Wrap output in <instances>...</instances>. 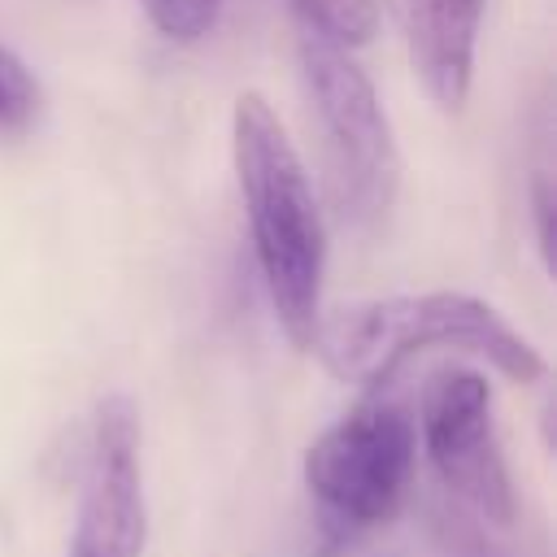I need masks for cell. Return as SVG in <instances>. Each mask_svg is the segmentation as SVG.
I'll return each instance as SVG.
<instances>
[{
	"mask_svg": "<svg viewBox=\"0 0 557 557\" xmlns=\"http://www.w3.org/2000/svg\"><path fill=\"white\" fill-rule=\"evenodd\" d=\"M231 157L274 318L296 348H309L322 318L326 231L305 165L278 113L257 91H244L231 109Z\"/></svg>",
	"mask_w": 557,
	"mask_h": 557,
	"instance_id": "cell-1",
	"label": "cell"
},
{
	"mask_svg": "<svg viewBox=\"0 0 557 557\" xmlns=\"http://www.w3.org/2000/svg\"><path fill=\"white\" fill-rule=\"evenodd\" d=\"M309 348L339 383L379 387L413 352L457 348L492 361L513 383H535L544 357L479 296L466 292H422V296H379L352 300L318 318Z\"/></svg>",
	"mask_w": 557,
	"mask_h": 557,
	"instance_id": "cell-2",
	"label": "cell"
},
{
	"mask_svg": "<svg viewBox=\"0 0 557 557\" xmlns=\"http://www.w3.org/2000/svg\"><path fill=\"white\" fill-rule=\"evenodd\" d=\"M418 426L392 400H366L326 426L305 453V487L339 544L387 522L413 479Z\"/></svg>",
	"mask_w": 557,
	"mask_h": 557,
	"instance_id": "cell-3",
	"label": "cell"
},
{
	"mask_svg": "<svg viewBox=\"0 0 557 557\" xmlns=\"http://www.w3.org/2000/svg\"><path fill=\"white\" fill-rule=\"evenodd\" d=\"M296 57H300L309 104L318 113V126L339 170V191L357 218L379 222L396 200L400 152L392 139L387 113L374 96V83L366 78V70L352 61L344 44L309 26H300L296 35Z\"/></svg>",
	"mask_w": 557,
	"mask_h": 557,
	"instance_id": "cell-4",
	"label": "cell"
},
{
	"mask_svg": "<svg viewBox=\"0 0 557 557\" xmlns=\"http://www.w3.org/2000/svg\"><path fill=\"white\" fill-rule=\"evenodd\" d=\"M418 440L431 470L461 509H470L479 522L492 527L513 522V483L500 453L492 392L483 374L440 370L422 396Z\"/></svg>",
	"mask_w": 557,
	"mask_h": 557,
	"instance_id": "cell-5",
	"label": "cell"
},
{
	"mask_svg": "<svg viewBox=\"0 0 557 557\" xmlns=\"http://www.w3.org/2000/svg\"><path fill=\"white\" fill-rule=\"evenodd\" d=\"M144 540L148 505L139 470V418L126 396H109L91 422L65 557H144Z\"/></svg>",
	"mask_w": 557,
	"mask_h": 557,
	"instance_id": "cell-6",
	"label": "cell"
},
{
	"mask_svg": "<svg viewBox=\"0 0 557 557\" xmlns=\"http://www.w3.org/2000/svg\"><path fill=\"white\" fill-rule=\"evenodd\" d=\"M413 74L440 109H461L474 78V44L487 0H387Z\"/></svg>",
	"mask_w": 557,
	"mask_h": 557,
	"instance_id": "cell-7",
	"label": "cell"
},
{
	"mask_svg": "<svg viewBox=\"0 0 557 557\" xmlns=\"http://www.w3.org/2000/svg\"><path fill=\"white\" fill-rule=\"evenodd\" d=\"M296 13H300V26L344 44V48H357L374 35L379 26V0H287Z\"/></svg>",
	"mask_w": 557,
	"mask_h": 557,
	"instance_id": "cell-8",
	"label": "cell"
},
{
	"mask_svg": "<svg viewBox=\"0 0 557 557\" xmlns=\"http://www.w3.org/2000/svg\"><path fill=\"white\" fill-rule=\"evenodd\" d=\"M426 535H431L435 557H505L487 540L483 522L470 509L453 505V500H440V505L426 509Z\"/></svg>",
	"mask_w": 557,
	"mask_h": 557,
	"instance_id": "cell-9",
	"label": "cell"
},
{
	"mask_svg": "<svg viewBox=\"0 0 557 557\" xmlns=\"http://www.w3.org/2000/svg\"><path fill=\"white\" fill-rule=\"evenodd\" d=\"M152 26L165 35V39H178V44H191L200 35H209V26L218 22V9L222 0H144Z\"/></svg>",
	"mask_w": 557,
	"mask_h": 557,
	"instance_id": "cell-10",
	"label": "cell"
},
{
	"mask_svg": "<svg viewBox=\"0 0 557 557\" xmlns=\"http://www.w3.org/2000/svg\"><path fill=\"white\" fill-rule=\"evenodd\" d=\"M39 109V87L30 70L0 44V126H26Z\"/></svg>",
	"mask_w": 557,
	"mask_h": 557,
	"instance_id": "cell-11",
	"label": "cell"
},
{
	"mask_svg": "<svg viewBox=\"0 0 557 557\" xmlns=\"http://www.w3.org/2000/svg\"><path fill=\"white\" fill-rule=\"evenodd\" d=\"M531 213H535L540 257H544V265H553V183H548L544 170L531 178Z\"/></svg>",
	"mask_w": 557,
	"mask_h": 557,
	"instance_id": "cell-12",
	"label": "cell"
}]
</instances>
